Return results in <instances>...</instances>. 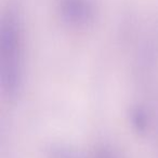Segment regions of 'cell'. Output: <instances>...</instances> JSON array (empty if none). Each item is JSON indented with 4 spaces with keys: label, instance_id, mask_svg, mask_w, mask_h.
Listing matches in <instances>:
<instances>
[{
    "label": "cell",
    "instance_id": "6da1fadb",
    "mask_svg": "<svg viewBox=\"0 0 158 158\" xmlns=\"http://www.w3.org/2000/svg\"><path fill=\"white\" fill-rule=\"evenodd\" d=\"M0 31V82L4 94L14 98L22 86V64L19 22L11 10L2 17Z\"/></svg>",
    "mask_w": 158,
    "mask_h": 158
},
{
    "label": "cell",
    "instance_id": "7a4b0ae2",
    "mask_svg": "<svg viewBox=\"0 0 158 158\" xmlns=\"http://www.w3.org/2000/svg\"><path fill=\"white\" fill-rule=\"evenodd\" d=\"M61 13L68 23H88L92 17V6L88 0H63Z\"/></svg>",
    "mask_w": 158,
    "mask_h": 158
},
{
    "label": "cell",
    "instance_id": "3957f363",
    "mask_svg": "<svg viewBox=\"0 0 158 158\" xmlns=\"http://www.w3.org/2000/svg\"><path fill=\"white\" fill-rule=\"evenodd\" d=\"M49 151L51 158H84L79 152L67 146H52Z\"/></svg>",
    "mask_w": 158,
    "mask_h": 158
},
{
    "label": "cell",
    "instance_id": "277c9868",
    "mask_svg": "<svg viewBox=\"0 0 158 158\" xmlns=\"http://www.w3.org/2000/svg\"><path fill=\"white\" fill-rule=\"evenodd\" d=\"M131 123L137 131L144 132L147 127V118H146L145 112L142 109L137 108L131 112Z\"/></svg>",
    "mask_w": 158,
    "mask_h": 158
},
{
    "label": "cell",
    "instance_id": "5b68a950",
    "mask_svg": "<svg viewBox=\"0 0 158 158\" xmlns=\"http://www.w3.org/2000/svg\"><path fill=\"white\" fill-rule=\"evenodd\" d=\"M93 158H116V156L111 148H106V146H102L95 151Z\"/></svg>",
    "mask_w": 158,
    "mask_h": 158
}]
</instances>
